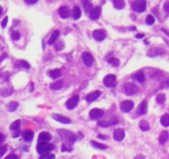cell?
Returning <instances> with one entry per match:
<instances>
[{
	"mask_svg": "<svg viewBox=\"0 0 169 159\" xmlns=\"http://www.w3.org/2000/svg\"><path fill=\"white\" fill-rule=\"evenodd\" d=\"M58 133L67 141V145H72L77 140V136L69 130H58Z\"/></svg>",
	"mask_w": 169,
	"mask_h": 159,
	"instance_id": "cell-1",
	"label": "cell"
},
{
	"mask_svg": "<svg viewBox=\"0 0 169 159\" xmlns=\"http://www.w3.org/2000/svg\"><path fill=\"white\" fill-rule=\"evenodd\" d=\"M37 151H38V153L40 154H44V153H47V152H50L54 149V145L53 144H49L47 142H40L38 145L36 147Z\"/></svg>",
	"mask_w": 169,
	"mask_h": 159,
	"instance_id": "cell-2",
	"label": "cell"
},
{
	"mask_svg": "<svg viewBox=\"0 0 169 159\" xmlns=\"http://www.w3.org/2000/svg\"><path fill=\"white\" fill-rule=\"evenodd\" d=\"M131 9L136 12H143L146 9V1L141 0V1H135L131 5Z\"/></svg>",
	"mask_w": 169,
	"mask_h": 159,
	"instance_id": "cell-3",
	"label": "cell"
},
{
	"mask_svg": "<svg viewBox=\"0 0 169 159\" xmlns=\"http://www.w3.org/2000/svg\"><path fill=\"white\" fill-rule=\"evenodd\" d=\"M123 89H125V92L126 94L131 96V94H134L138 92V88L132 83H127L125 86H123Z\"/></svg>",
	"mask_w": 169,
	"mask_h": 159,
	"instance_id": "cell-4",
	"label": "cell"
},
{
	"mask_svg": "<svg viewBox=\"0 0 169 159\" xmlns=\"http://www.w3.org/2000/svg\"><path fill=\"white\" fill-rule=\"evenodd\" d=\"M104 84L106 87H114L116 85V78L114 75H107L104 79Z\"/></svg>",
	"mask_w": 169,
	"mask_h": 159,
	"instance_id": "cell-5",
	"label": "cell"
},
{
	"mask_svg": "<svg viewBox=\"0 0 169 159\" xmlns=\"http://www.w3.org/2000/svg\"><path fill=\"white\" fill-rule=\"evenodd\" d=\"M79 101H80V97L79 96H74L73 97L69 98L66 103V107L68 109H74L77 107V104H79Z\"/></svg>",
	"mask_w": 169,
	"mask_h": 159,
	"instance_id": "cell-6",
	"label": "cell"
},
{
	"mask_svg": "<svg viewBox=\"0 0 169 159\" xmlns=\"http://www.w3.org/2000/svg\"><path fill=\"white\" fill-rule=\"evenodd\" d=\"M134 104L132 101H125L121 104V111L122 112H129L133 108Z\"/></svg>",
	"mask_w": 169,
	"mask_h": 159,
	"instance_id": "cell-7",
	"label": "cell"
},
{
	"mask_svg": "<svg viewBox=\"0 0 169 159\" xmlns=\"http://www.w3.org/2000/svg\"><path fill=\"white\" fill-rule=\"evenodd\" d=\"M93 39L99 41V42H100V41H103L104 38L107 37V32L104 31V30H95V31L93 32Z\"/></svg>",
	"mask_w": 169,
	"mask_h": 159,
	"instance_id": "cell-8",
	"label": "cell"
},
{
	"mask_svg": "<svg viewBox=\"0 0 169 159\" xmlns=\"http://www.w3.org/2000/svg\"><path fill=\"white\" fill-rule=\"evenodd\" d=\"M82 59H83V61H84L85 65L87 66V67H91L93 65V57L92 56V54H90L89 52L83 53Z\"/></svg>",
	"mask_w": 169,
	"mask_h": 159,
	"instance_id": "cell-9",
	"label": "cell"
},
{
	"mask_svg": "<svg viewBox=\"0 0 169 159\" xmlns=\"http://www.w3.org/2000/svg\"><path fill=\"white\" fill-rule=\"evenodd\" d=\"M103 115H104V111L100 108H93L92 111H90V117H91L92 119L100 118Z\"/></svg>",
	"mask_w": 169,
	"mask_h": 159,
	"instance_id": "cell-10",
	"label": "cell"
},
{
	"mask_svg": "<svg viewBox=\"0 0 169 159\" xmlns=\"http://www.w3.org/2000/svg\"><path fill=\"white\" fill-rule=\"evenodd\" d=\"M125 136V132L121 128H118V129H115L114 132V138L115 139L116 141H121L123 140Z\"/></svg>",
	"mask_w": 169,
	"mask_h": 159,
	"instance_id": "cell-11",
	"label": "cell"
},
{
	"mask_svg": "<svg viewBox=\"0 0 169 159\" xmlns=\"http://www.w3.org/2000/svg\"><path fill=\"white\" fill-rule=\"evenodd\" d=\"M100 13H101V9L100 6L93 7L91 12H90V17H91V19H93V20H97V19L100 18Z\"/></svg>",
	"mask_w": 169,
	"mask_h": 159,
	"instance_id": "cell-12",
	"label": "cell"
},
{
	"mask_svg": "<svg viewBox=\"0 0 169 159\" xmlns=\"http://www.w3.org/2000/svg\"><path fill=\"white\" fill-rule=\"evenodd\" d=\"M52 117H53V119H55L56 122H59L64 123V124H69V123H71V119L70 118L63 116L61 115H52Z\"/></svg>",
	"mask_w": 169,
	"mask_h": 159,
	"instance_id": "cell-13",
	"label": "cell"
},
{
	"mask_svg": "<svg viewBox=\"0 0 169 159\" xmlns=\"http://www.w3.org/2000/svg\"><path fill=\"white\" fill-rule=\"evenodd\" d=\"M100 96V90H95V92L90 93L88 96L86 97V101H90V103H91V101H96Z\"/></svg>",
	"mask_w": 169,
	"mask_h": 159,
	"instance_id": "cell-14",
	"label": "cell"
},
{
	"mask_svg": "<svg viewBox=\"0 0 169 159\" xmlns=\"http://www.w3.org/2000/svg\"><path fill=\"white\" fill-rule=\"evenodd\" d=\"M59 14L62 18L66 19L70 16V10L67 6H62L61 8L59 9Z\"/></svg>",
	"mask_w": 169,
	"mask_h": 159,
	"instance_id": "cell-15",
	"label": "cell"
},
{
	"mask_svg": "<svg viewBox=\"0 0 169 159\" xmlns=\"http://www.w3.org/2000/svg\"><path fill=\"white\" fill-rule=\"evenodd\" d=\"M146 111H147V103L143 101L137 108V113L138 115H145Z\"/></svg>",
	"mask_w": 169,
	"mask_h": 159,
	"instance_id": "cell-16",
	"label": "cell"
},
{
	"mask_svg": "<svg viewBox=\"0 0 169 159\" xmlns=\"http://www.w3.org/2000/svg\"><path fill=\"white\" fill-rule=\"evenodd\" d=\"M39 141L40 142H47L51 139V134L48 133V132H41L39 134Z\"/></svg>",
	"mask_w": 169,
	"mask_h": 159,
	"instance_id": "cell-17",
	"label": "cell"
},
{
	"mask_svg": "<svg viewBox=\"0 0 169 159\" xmlns=\"http://www.w3.org/2000/svg\"><path fill=\"white\" fill-rule=\"evenodd\" d=\"M59 36H60V32H59V30H55V31L52 33V35H51V37H50V39H49V41H48V43L50 44V45H52V44H54L56 41H57V39L59 38Z\"/></svg>",
	"mask_w": 169,
	"mask_h": 159,
	"instance_id": "cell-18",
	"label": "cell"
},
{
	"mask_svg": "<svg viewBox=\"0 0 169 159\" xmlns=\"http://www.w3.org/2000/svg\"><path fill=\"white\" fill-rule=\"evenodd\" d=\"M118 123V120L116 118H114V119H111L110 122H99V124L100 126H111V125H114V124Z\"/></svg>",
	"mask_w": 169,
	"mask_h": 159,
	"instance_id": "cell-19",
	"label": "cell"
},
{
	"mask_svg": "<svg viewBox=\"0 0 169 159\" xmlns=\"http://www.w3.org/2000/svg\"><path fill=\"white\" fill-rule=\"evenodd\" d=\"M48 75L50 76L52 79H57L61 76V70H59V69L51 70V71L48 72Z\"/></svg>",
	"mask_w": 169,
	"mask_h": 159,
	"instance_id": "cell-20",
	"label": "cell"
},
{
	"mask_svg": "<svg viewBox=\"0 0 169 159\" xmlns=\"http://www.w3.org/2000/svg\"><path fill=\"white\" fill-rule=\"evenodd\" d=\"M63 88V81H57L50 85V89L53 90H58Z\"/></svg>",
	"mask_w": 169,
	"mask_h": 159,
	"instance_id": "cell-21",
	"label": "cell"
},
{
	"mask_svg": "<svg viewBox=\"0 0 169 159\" xmlns=\"http://www.w3.org/2000/svg\"><path fill=\"white\" fill-rule=\"evenodd\" d=\"M160 123L162 124V126H164V127L169 126V115H168V113H166V115H164L161 116Z\"/></svg>",
	"mask_w": 169,
	"mask_h": 159,
	"instance_id": "cell-22",
	"label": "cell"
},
{
	"mask_svg": "<svg viewBox=\"0 0 169 159\" xmlns=\"http://www.w3.org/2000/svg\"><path fill=\"white\" fill-rule=\"evenodd\" d=\"M139 128L142 131H148L150 129V125L146 120H141L139 123Z\"/></svg>",
	"mask_w": 169,
	"mask_h": 159,
	"instance_id": "cell-23",
	"label": "cell"
},
{
	"mask_svg": "<svg viewBox=\"0 0 169 159\" xmlns=\"http://www.w3.org/2000/svg\"><path fill=\"white\" fill-rule=\"evenodd\" d=\"M167 139H168V132L162 131L159 136V142L161 143V144H164V143L167 141Z\"/></svg>",
	"mask_w": 169,
	"mask_h": 159,
	"instance_id": "cell-24",
	"label": "cell"
},
{
	"mask_svg": "<svg viewBox=\"0 0 169 159\" xmlns=\"http://www.w3.org/2000/svg\"><path fill=\"white\" fill-rule=\"evenodd\" d=\"M81 15H82L81 9L79 8L78 6H76L74 8V10H73V17H74V19H75V20H78V19L81 17Z\"/></svg>",
	"mask_w": 169,
	"mask_h": 159,
	"instance_id": "cell-25",
	"label": "cell"
},
{
	"mask_svg": "<svg viewBox=\"0 0 169 159\" xmlns=\"http://www.w3.org/2000/svg\"><path fill=\"white\" fill-rule=\"evenodd\" d=\"M33 136H34V133L30 130L23 132V138L25 139L26 141H31L33 139Z\"/></svg>",
	"mask_w": 169,
	"mask_h": 159,
	"instance_id": "cell-26",
	"label": "cell"
},
{
	"mask_svg": "<svg viewBox=\"0 0 169 159\" xmlns=\"http://www.w3.org/2000/svg\"><path fill=\"white\" fill-rule=\"evenodd\" d=\"M114 6L116 9H122L125 6V1H121V0H115V1H114Z\"/></svg>",
	"mask_w": 169,
	"mask_h": 159,
	"instance_id": "cell-27",
	"label": "cell"
},
{
	"mask_svg": "<svg viewBox=\"0 0 169 159\" xmlns=\"http://www.w3.org/2000/svg\"><path fill=\"white\" fill-rule=\"evenodd\" d=\"M17 108H18V103H16V101H11V103H9L8 105H7V109H8L9 111H16Z\"/></svg>",
	"mask_w": 169,
	"mask_h": 159,
	"instance_id": "cell-28",
	"label": "cell"
},
{
	"mask_svg": "<svg viewBox=\"0 0 169 159\" xmlns=\"http://www.w3.org/2000/svg\"><path fill=\"white\" fill-rule=\"evenodd\" d=\"M134 77H135V79H136L139 83H143L144 80H145V76L143 74V72H138V73L135 74Z\"/></svg>",
	"mask_w": 169,
	"mask_h": 159,
	"instance_id": "cell-29",
	"label": "cell"
},
{
	"mask_svg": "<svg viewBox=\"0 0 169 159\" xmlns=\"http://www.w3.org/2000/svg\"><path fill=\"white\" fill-rule=\"evenodd\" d=\"M91 144L93 147H95V148H97V149H107V146L104 144H101V143H99V142H96V141H91Z\"/></svg>",
	"mask_w": 169,
	"mask_h": 159,
	"instance_id": "cell-30",
	"label": "cell"
},
{
	"mask_svg": "<svg viewBox=\"0 0 169 159\" xmlns=\"http://www.w3.org/2000/svg\"><path fill=\"white\" fill-rule=\"evenodd\" d=\"M84 7H85L86 11H87V13H90L92 11V9L93 8V4H92L91 2H89V1H85L84 2Z\"/></svg>",
	"mask_w": 169,
	"mask_h": 159,
	"instance_id": "cell-31",
	"label": "cell"
},
{
	"mask_svg": "<svg viewBox=\"0 0 169 159\" xmlns=\"http://www.w3.org/2000/svg\"><path fill=\"white\" fill-rule=\"evenodd\" d=\"M146 24L147 25H152V24H154V22H155V18L152 16V15H148L147 17H146Z\"/></svg>",
	"mask_w": 169,
	"mask_h": 159,
	"instance_id": "cell-32",
	"label": "cell"
},
{
	"mask_svg": "<svg viewBox=\"0 0 169 159\" xmlns=\"http://www.w3.org/2000/svg\"><path fill=\"white\" fill-rule=\"evenodd\" d=\"M19 126H20V120H15L14 122L11 123L10 128L12 130H16V129H18V128H19Z\"/></svg>",
	"mask_w": 169,
	"mask_h": 159,
	"instance_id": "cell-33",
	"label": "cell"
},
{
	"mask_svg": "<svg viewBox=\"0 0 169 159\" xmlns=\"http://www.w3.org/2000/svg\"><path fill=\"white\" fill-rule=\"evenodd\" d=\"M108 63H110L111 65L114 66V67H118V66L119 65V61H118V60L116 59V58H114V57L108 60Z\"/></svg>",
	"mask_w": 169,
	"mask_h": 159,
	"instance_id": "cell-34",
	"label": "cell"
},
{
	"mask_svg": "<svg viewBox=\"0 0 169 159\" xmlns=\"http://www.w3.org/2000/svg\"><path fill=\"white\" fill-rule=\"evenodd\" d=\"M165 100H166V98H165L164 94H158V96H157V97H156V101L158 104H163L164 101H165Z\"/></svg>",
	"mask_w": 169,
	"mask_h": 159,
	"instance_id": "cell-35",
	"label": "cell"
},
{
	"mask_svg": "<svg viewBox=\"0 0 169 159\" xmlns=\"http://www.w3.org/2000/svg\"><path fill=\"white\" fill-rule=\"evenodd\" d=\"M39 159H55V155L52 153H47L43 155V156H41Z\"/></svg>",
	"mask_w": 169,
	"mask_h": 159,
	"instance_id": "cell-36",
	"label": "cell"
},
{
	"mask_svg": "<svg viewBox=\"0 0 169 159\" xmlns=\"http://www.w3.org/2000/svg\"><path fill=\"white\" fill-rule=\"evenodd\" d=\"M20 38V33L18 31H14L12 33V39L13 40H18Z\"/></svg>",
	"mask_w": 169,
	"mask_h": 159,
	"instance_id": "cell-37",
	"label": "cell"
},
{
	"mask_svg": "<svg viewBox=\"0 0 169 159\" xmlns=\"http://www.w3.org/2000/svg\"><path fill=\"white\" fill-rule=\"evenodd\" d=\"M64 47V43L62 41H57V45H56V48H57V50H62Z\"/></svg>",
	"mask_w": 169,
	"mask_h": 159,
	"instance_id": "cell-38",
	"label": "cell"
},
{
	"mask_svg": "<svg viewBox=\"0 0 169 159\" xmlns=\"http://www.w3.org/2000/svg\"><path fill=\"white\" fill-rule=\"evenodd\" d=\"M6 150H7V147L5 145H2V146H0V157L2 156L3 154H4L6 152Z\"/></svg>",
	"mask_w": 169,
	"mask_h": 159,
	"instance_id": "cell-39",
	"label": "cell"
},
{
	"mask_svg": "<svg viewBox=\"0 0 169 159\" xmlns=\"http://www.w3.org/2000/svg\"><path fill=\"white\" fill-rule=\"evenodd\" d=\"M20 64H21V67L26 68V69H29V68H30V65H29L27 62H25V61H21Z\"/></svg>",
	"mask_w": 169,
	"mask_h": 159,
	"instance_id": "cell-40",
	"label": "cell"
},
{
	"mask_svg": "<svg viewBox=\"0 0 169 159\" xmlns=\"http://www.w3.org/2000/svg\"><path fill=\"white\" fill-rule=\"evenodd\" d=\"M62 151H63V152H65V151H71V147H68L67 144H63Z\"/></svg>",
	"mask_w": 169,
	"mask_h": 159,
	"instance_id": "cell-41",
	"label": "cell"
},
{
	"mask_svg": "<svg viewBox=\"0 0 169 159\" xmlns=\"http://www.w3.org/2000/svg\"><path fill=\"white\" fill-rule=\"evenodd\" d=\"M7 22H8V18L5 17L4 19H3V21H2V28H5L6 27V25H7Z\"/></svg>",
	"mask_w": 169,
	"mask_h": 159,
	"instance_id": "cell-42",
	"label": "cell"
},
{
	"mask_svg": "<svg viewBox=\"0 0 169 159\" xmlns=\"http://www.w3.org/2000/svg\"><path fill=\"white\" fill-rule=\"evenodd\" d=\"M5 159H18V157H17V155H15V154H10Z\"/></svg>",
	"mask_w": 169,
	"mask_h": 159,
	"instance_id": "cell-43",
	"label": "cell"
},
{
	"mask_svg": "<svg viewBox=\"0 0 169 159\" xmlns=\"http://www.w3.org/2000/svg\"><path fill=\"white\" fill-rule=\"evenodd\" d=\"M164 10L166 11L167 13H169V1L166 2V3L164 4Z\"/></svg>",
	"mask_w": 169,
	"mask_h": 159,
	"instance_id": "cell-44",
	"label": "cell"
},
{
	"mask_svg": "<svg viewBox=\"0 0 169 159\" xmlns=\"http://www.w3.org/2000/svg\"><path fill=\"white\" fill-rule=\"evenodd\" d=\"M25 1H26V3H28V4H35L38 0H25Z\"/></svg>",
	"mask_w": 169,
	"mask_h": 159,
	"instance_id": "cell-45",
	"label": "cell"
},
{
	"mask_svg": "<svg viewBox=\"0 0 169 159\" xmlns=\"http://www.w3.org/2000/svg\"><path fill=\"white\" fill-rule=\"evenodd\" d=\"M5 140V137H4V135H3L2 133H0V143L3 142Z\"/></svg>",
	"mask_w": 169,
	"mask_h": 159,
	"instance_id": "cell-46",
	"label": "cell"
},
{
	"mask_svg": "<svg viewBox=\"0 0 169 159\" xmlns=\"http://www.w3.org/2000/svg\"><path fill=\"white\" fill-rule=\"evenodd\" d=\"M134 159H145V157L143 155H136V156L134 157Z\"/></svg>",
	"mask_w": 169,
	"mask_h": 159,
	"instance_id": "cell-47",
	"label": "cell"
},
{
	"mask_svg": "<svg viewBox=\"0 0 169 159\" xmlns=\"http://www.w3.org/2000/svg\"><path fill=\"white\" fill-rule=\"evenodd\" d=\"M135 37H136V38H143L144 35H143V34H136V35H135Z\"/></svg>",
	"mask_w": 169,
	"mask_h": 159,
	"instance_id": "cell-48",
	"label": "cell"
},
{
	"mask_svg": "<svg viewBox=\"0 0 169 159\" xmlns=\"http://www.w3.org/2000/svg\"><path fill=\"white\" fill-rule=\"evenodd\" d=\"M99 137L101 138V139H104V138H106V136H104V135H101V134H99Z\"/></svg>",
	"mask_w": 169,
	"mask_h": 159,
	"instance_id": "cell-49",
	"label": "cell"
},
{
	"mask_svg": "<svg viewBox=\"0 0 169 159\" xmlns=\"http://www.w3.org/2000/svg\"><path fill=\"white\" fill-rule=\"evenodd\" d=\"M1 13H2V7L0 6V14H1Z\"/></svg>",
	"mask_w": 169,
	"mask_h": 159,
	"instance_id": "cell-50",
	"label": "cell"
}]
</instances>
